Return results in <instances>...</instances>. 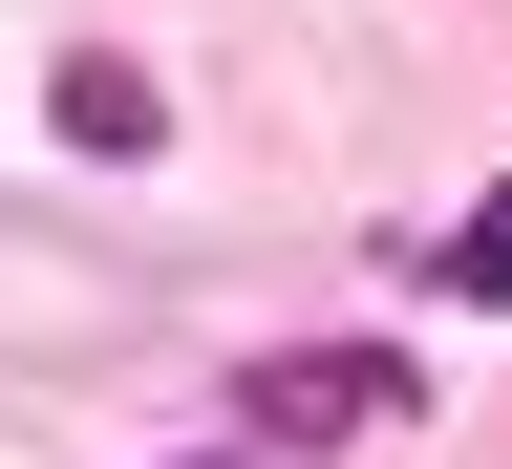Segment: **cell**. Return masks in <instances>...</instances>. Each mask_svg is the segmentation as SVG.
Instances as JSON below:
<instances>
[{"label":"cell","instance_id":"cell-1","mask_svg":"<svg viewBox=\"0 0 512 469\" xmlns=\"http://www.w3.org/2000/svg\"><path fill=\"white\" fill-rule=\"evenodd\" d=\"M384 406H406V363H363V342H320V363H256V427H384Z\"/></svg>","mask_w":512,"mask_h":469},{"label":"cell","instance_id":"cell-2","mask_svg":"<svg viewBox=\"0 0 512 469\" xmlns=\"http://www.w3.org/2000/svg\"><path fill=\"white\" fill-rule=\"evenodd\" d=\"M150 128H171V107H150V64H107V43L64 64V150H150Z\"/></svg>","mask_w":512,"mask_h":469},{"label":"cell","instance_id":"cell-3","mask_svg":"<svg viewBox=\"0 0 512 469\" xmlns=\"http://www.w3.org/2000/svg\"><path fill=\"white\" fill-rule=\"evenodd\" d=\"M427 299H512V192H470V214H448V256H427Z\"/></svg>","mask_w":512,"mask_h":469}]
</instances>
